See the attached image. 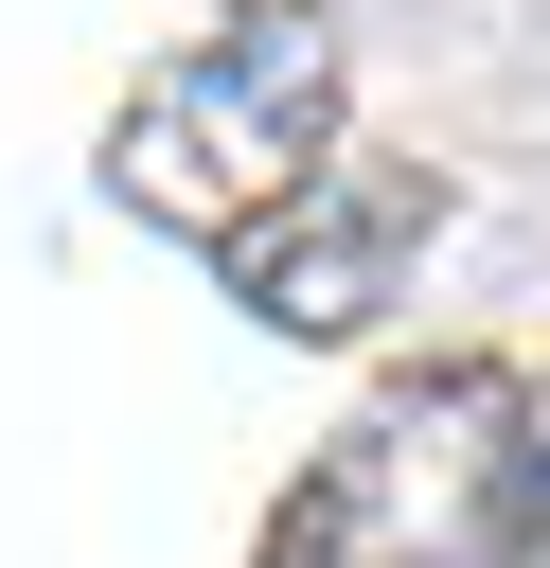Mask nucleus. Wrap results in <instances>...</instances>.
<instances>
[{"label":"nucleus","mask_w":550,"mask_h":568,"mask_svg":"<svg viewBox=\"0 0 550 568\" xmlns=\"http://www.w3.org/2000/svg\"><path fill=\"white\" fill-rule=\"evenodd\" d=\"M319 160H337V36H319V18L195 36V53H160V71L124 89V124H106V195H124L142 231H195V248H231L248 213H284Z\"/></svg>","instance_id":"f257e3e1"},{"label":"nucleus","mask_w":550,"mask_h":568,"mask_svg":"<svg viewBox=\"0 0 550 568\" xmlns=\"http://www.w3.org/2000/svg\"><path fill=\"white\" fill-rule=\"evenodd\" d=\"M444 231V178L426 160H373V142H337L284 213H248L213 266H231V302L266 320V337H355V320H390V284H408V248Z\"/></svg>","instance_id":"f03ea898"},{"label":"nucleus","mask_w":550,"mask_h":568,"mask_svg":"<svg viewBox=\"0 0 550 568\" xmlns=\"http://www.w3.org/2000/svg\"><path fill=\"white\" fill-rule=\"evenodd\" d=\"M497 426H515V444H497V479H479V497H497V532H550V390H515Z\"/></svg>","instance_id":"7ed1b4c3"},{"label":"nucleus","mask_w":550,"mask_h":568,"mask_svg":"<svg viewBox=\"0 0 550 568\" xmlns=\"http://www.w3.org/2000/svg\"><path fill=\"white\" fill-rule=\"evenodd\" d=\"M248 18H319V0H231V36H248Z\"/></svg>","instance_id":"20e7f679"}]
</instances>
